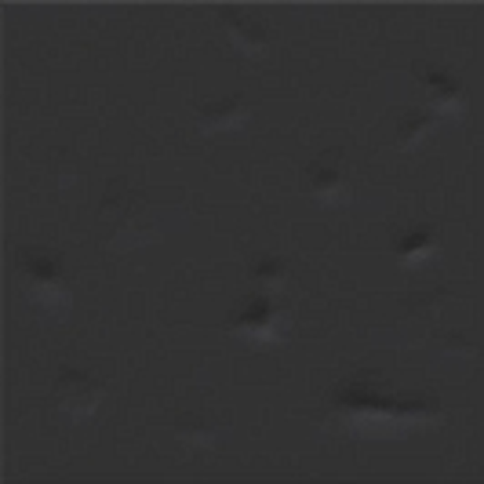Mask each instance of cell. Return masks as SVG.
I'll use <instances>...</instances> for the list:
<instances>
[{"mask_svg":"<svg viewBox=\"0 0 484 484\" xmlns=\"http://www.w3.org/2000/svg\"><path fill=\"white\" fill-rule=\"evenodd\" d=\"M18 262H23V269L30 273V277H37V281H51L55 273H58V262L48 255V251H18Z\"/></svg>","mask_w":484,"mask_h":484,"instance_id":"cell-1","label":"cell"},{"mask_svg":"<svg viewBox=\"0 0 484 484\" xmlns=\"http://www.w3.org/2000/svg\"><path fill=\"white\" fill-rule=\"evenodd\" d=\"M266 313H269V302L262 295H251V299H244L234 313H229V321H234V324H259Z\"/></svg>","mask_w":484,"mask_h":484,"instance_id":"cell-2","label":"cell"},{"mask_svg":"<svg viewBox=\"0 0 484 484\" xmlns=\"http://www.w3.org/2000/svg\"><path fill=\"white\" fill-rule=\"evenodd\" d=\"M335 157H339V153H324L321 160H313L306 167V175H310L313 186H331V179H335Z\"/></svg>","mask_w":484,"mask_h":484,"instance_id":"cell-3","label":"cell"},{"mask_svg":"<svg viewBox=\"0 0 484 484\" xmlns=\"http://www.w3.org/2000/svg\"><path fill=\"white\" fill-rule=\"evenodd\" d=\"M430 241V229L426 226H415V229H405L401 237H397V251H415V248H423Z\"/></svg>","mask_w":484,"mask_h":484,"instance_id":"cell-4","label":"cell"},{"mask_svg":"<svg viewBox=\"0 0 484 484\" xmlns=\"http://www.w3.org/2000/svg\"><path fill=\"white\" fill-rule=\"evenodd\" d=\"M226 18H229V23H234V26H237L241 33H248L251 40H262V26H259V23H251V18H248V15L241 18L237 11H226Z\"/></svg>","mask_w":484,"mask_h":484,"instance_id":"cell-5","label":"cell"},{"mask_svg":"<svg viewBox=\"0 0 484 484\" xmlns=\"http://www.w3.org/2000/svg\"><path fill=\"white\" fill-rule=\"evenodd\" d=\"M251 273H255V277H273V273H281V259L262 255V259L251 262Z\"/></svg>","mask_w":484,"mask_h":484,"instance_id":"cell-6","label":"cell"},{"mask_svg":"<svg viewBox=\"0 0 484 484\" xmlns=\"http://www.w3.org/2000/svg\"><path fill=\"white\" fill-rule=\"evenodd\" d=\"M423 77L433 84V88H440V91H455V80L445 77V73H437V70H430V66H423Z\"/></svg>","mask_w":484,"mask_h":484,"instance_id":"cell-7","label":"cell"}]
</instances>
